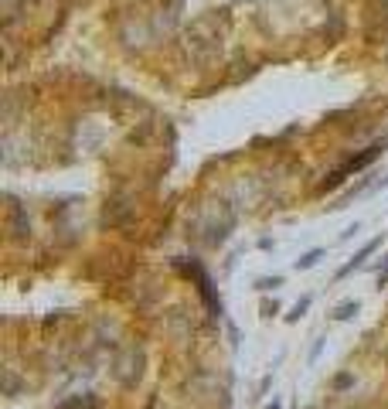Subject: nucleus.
I'll list each match as a JSON object with an SVG mask.
<instances>
[{
  "label": "nucleus",
  "mask_w": 388,
  "mask_h": 409,
  "mask_svg": "<svg viewBox=\"0 0 388 409\" xmlns=\"http://www.w3.org/2000/svg\"><path fill=\"white\" fill-rule=\"evenodd\" d=\"M382 150H385V143H371V147H368L364 154H358V157H351V161L344 164V167H337V171H334L330 177H324V181H320V188H317V195H324V191H334V188H337V184H341V181H344L348 174H354V171H361V167H368V164L375 161V157H378Z\"/></svg>",
  "instance_id": "f257e3e1"
},
{
  "label": "nucleus",
  "mask_w": 388,
  "mask_h": 409,
  "mask_svg": "<svg viewBox=\"0 0 388 409\" xmlns=\"http://www.w3.org/2000/svg\"><path fill=\"white\" fill-rule=\"evenodd\" d=\"M382 243H385V236H375V239H368V243L361 245V249H358V252H354V256L348 259V263H344V266L334 273V280H344V277H351L354 270H361V266H364V259H368L375 249H382Z\"/></svg>",
  "instance_id": "f03ea898"
},
{
  "label": "nucleus",
  "mask_w": 388,
  "mask_h": 409,
  "mask_svg": "<svg viewBox=\"0 0 388 409\" xmlns=\"http://www.w3.org/2000/svg\"><path fill=\"white\" fill-rule=\"evenodd\" d=\"M324 252H327V249H310V252H303V256H300V259H297L293 266H297L300 273H303V270H313V266H317V263L324 259Z\"/></svg>",
  "instance_id": "7ed1b4c3"
},
{
  "label": "nucleus",
  "mask_w": 388,
  "mask_h": 409,
  "mask_svg": "<svg viewBox=\"0 0 388 409\" xmlns=\"http://www.w3.org/2000/svg\"><path fill=\"white\" fill-rule=\"evenodd\" d=\"M358 311H361V304H358V300H344V304H337L330 314H334V321H351Z\"/></svg>",
  "instance_id": "20e7f679"
},
{
  "label": "nucleus",
  "mask_w": 388,
  "mask_h": 409,
  "mask_svg": "<svg viewBox=\"0 0 388 409\" xmlns=\"http://www.w3.org/2000/svg\"><path fill=\"white\" fill-rule=\"evenodd\" d=\"M310 304H313V297H310V293H303V297H300V300L293 304V311L286 314V321H290V324H297V321H300V317H303V314L310 311Z\"/></svg>",
  "instance_id": "39448f33"
},
{
  "label": "nucleus",
  "mask_w": 388,
  "mask_h": 409,
  "mask_svg": "<svg viewBox=\"0 0 388 409\" xmlns=\"http://www.w3.org/2000/svg\"><path fill=\"white\" fill-rule=\"evenodd\" d=\"M276 286H283V277H263V280L256 284V290L266 293V290H276Z\"/></svg>",
  "instance_id": "423d86ee"
},
{
  "label": "nucleus",
  "mask_w": 388,
  "mask_h": 409,
  "mask_svg": "<svg viewBox=\"0 0 388 409\" xmlns=\"http://www.w3.org/2000/svg\"><path fill=\"white\" fill-rule=\"evenodd\" d=\"M276 311H279V304H276V300H266V304H263V317H272V314H276Z\"/></svg>",
  "instance_id": "0eeeda50"
},
{
  "label": "nucleus",
  "mask_w": 388,
  "mask_h": 409,
  "mask_svg": "<svg viewBox=\"0 0 388 409\" xmlns=\"http://www.w3.org/2000/svg\"><path fill=\"white\" fill-rule=\"evenodd\" d=\"M388 284V256H385V270H378V286Z\"/></svg>",
  "instance_id": "6e6552de"
},
{
  "label": "nucleus",
  "mask_w": 388,
  "mask_h": 409,
  "mask_svg": "<svg viewBox=\"0 0 388 409\" xmlns=\"http://www.w3.org/2000/svg\"><path fill=\"white\" fill-rule=\"evenodd\" d=\"M266 409H283V406H279V403H272V406H266Z\"/></svg>",
  "instance_id": "1a4fd4ad"
}]
</instances>
